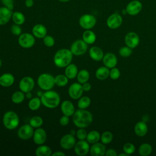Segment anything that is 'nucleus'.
Here are the masks:
<instances>
[{
	"instance_id": "obj_24",
	"label": "nucleus",
	"mask_w": 156,
	"mask_h": 156,
	"mask_svg": "<svg viewBox=\"0 0 156 156\" xmlns=\"http://www.w3.org/2000/svg\"><path fill=\"white\" fill-rule=\"evenodd\" d=\"M89 55L94 61H100L104 57L102 50L98 46H93L89 50Z\"/></svg>"
},
{
	"instance_id": "obj_22",
	"label": "nucleus",
	"mask_w": 156,
	"mask_h": 156,
	"mask_svg": "<svg viewBox=\"0 0 156 156\" xmlns=\"http://www.w3.org/2000/svg\"><path fill=\"white\" fill-rule=\"evenodd\" d=\"M15 82V77L10 73H5L0 76V85L3 87H9Z\"/></svg>"
},
{
	"instance_id": "obj_4",
	"label": "nucleus",
	"mask_w": 156,
	"mask_h": 156,
	"mask_svg": "<svg viewBox=\"0 0 156 156\" xmlns=\"http://www.w3.org/2000/svg\"><path fill=\"white\" fill-rule=\"evenodd\" d=\"M2 123L8 130L15 129L20 123L19 116L16 113L12 110L7 111L3 115Z\"/></svg>"
},
{
	"instance_id": "obj_31",
	"label": "nucleus",
	"mask_w": 156,
	"mask_h": 156,
	"mask_svg": "<svg viewBox=\"0 0 156 156\" xmlns=\"http://www.w3.org/2000/svg\"><path fill=\"white\" fill-rule=\"evenodd\" d=\"M101 140V135L97 130H91L87 133L86 140L90 144L98 143Z\"/></svg>"
},
{
	"instance_id": "obj_53",
	"label": "nucleus",
	"mask_w": 156,
	"mask_h": 156,
	"mask_svg": "<svg viewBox=\"0 0 156 156\" xmlns=\"http://www.w3.org/2000/svg\"><path fill=\"white\" fill-rule=\"evenodd\" d=\"M70 133L72 134V135H75L76 133V132L75 130H71L70 131Z\"/></svg>"
},
{
	"instance_id": "obj_41",
	"label": "nucleus",
	"mask_w": 156,
	"mask_h": 156,
	"mask_svg": "<svg viewBox=\"0 0 156 156\" xmlns=\"http://www.w3.org/2000/svg\"><path fill=\"white\" fill-rule=\"evenodd\" d=\"M132 52V48H130L128 46L122 47L120 48V49L119 51V55L124 57H127L130 56L131 55Z\"/></svg>"
},
{
	"instance_id": "obj_36",
	"label": "nucleus",
	"mask_w": 156,
	"mask_h": 156,
	"mask_svg": "<svg viewBox=\"0 0 156 156\" xmlns=\"http://www.w3.org/2000/svg\"><path fill=\"white\" fill-rule=\"evenodd\" d=\"M91 104V99L88 96H81L77 102V107L80 109H87Z\"/></svg>"
},
{
	"instance_id": "obj_55",
	"label": "nucleus",
	"mask_w": 156,
	"mask_h": 156,
	"mask_svg": "<svg viewBox=\"0 0 156 156\" xmlns=\"http://www.w3.org/2000/svg\"><path fill=\"white\" fill-rule=\"evenodd\" d=\"M42 94H43V93H42V92H41V91H38V97L40 98Z\"/></svg>"
},
{
	"instance_id": "obj_8",
	"label": "nucleus",
	"mask_w": 156,
	"mask_h": 156,
	"mask_svg": "<svg viewBox=\"0 0 156 156\" xmlns=\"http://www.w3.org/2000/svg\"><path fill=\"white\" fill-rule=\"evenodd\" d=\"M88 44L83 40H77L71 45L70 50L73 55L80 56L83 55L87 51Z\"/></svg>"
},
{
	"instance_id": "obj_42",
	"label": "nucleus",
	"mask_w": 156,
	"mask_h": 156,
	"mask_svg": "<svg viewBox=\"0 0 156 156\" xmlns=\"http://www.w3.org/2000/svg\"><path fill=\"white\" fill-rule=\"evenodd\" d=\"M123 151L127 154L130 155V154H133L135 152V147L133 144H132L130 143H127L124 145Z\"/></svg>"
},
{
	"instance_id": "obj_48",
	"label": "nucleus",
	"mask_w": 156,
	"mask_h": 156,
	"mask_svg": "<svg viewBox=\"0 0 156 156\" xmlns=\"http://www.w3.org/2000/svg\"><path fill=\"white\" fill-rule=\"evenodd\" d=\"M82 89H83V91H88L91 88V84L90 83H88V82L82 83Z\"/></svg>"
},
{
	"instance_id": "obj_57",
	"label": "nucleus",
	"mask_w": 156,
	"mask_h": 156,
	"mask_svg": "<svg viewBox=\"0 0 156 156\" xmlns=\"http://www.w3.org/2000/svg\"><path fill=\"white\" fill-rule=\"evenodd\" d=\"M1 66H2V61H1V58H0V68H1Z\"/></svg>"
},
{
	"instance_id": "obj_23",
	"label": "nucleus",
	"mask_w": 156,
	"mask_h": 156,
	"mask_svg": "<svg viewBox=\"0 0 156 156\" xmlns=\"http://www.w3.org/2000/svg\"><path fill=\"white\" fill-rule=\"evenodd\" d=\"M102 61L104 66L108 68H114L117 64V58L116 55L110 52L104 55Z\"/></svg>"
},
{
	"instance_id": "obj_21",
	"label": "nucleus",
	"mask_w": 156,
	"mask_h": 156,
	"mask_svg": "<svg viewBox=\"0 0 156 156\" xmlns=\"http://www.w3.org/2000/svg\"><path fill=\"white\" fill-rule=\"evenodd\" d=\"M32 33L35 38H43L47 35V29L43 24H37L33 26Z\"/></svg>"
},
{
	"instance_id": "obj_10",
	"label": "nucleus",
	"mask_w": 156,
	"mask_h": 156,
	"mask_svg": "<svg viewBox=\"0 0 156 156\" xmlns=\"http://www.w3.org/2000/svg\"><path fill=\"white\" fill-rule=\"evenodd\" d=\"M35 86V81L30 76H25L23 77L19 82V88L21 91L26 93L31 91Z\"/></svg>"
},
{
	"instance_id": "obj_40",
	"label": "nucleus",
	"mask_w": 156,
	"mask_h": 156,
	"mask_svg": "<svg viewBox=\"0 0 156 156\" xmlns=\"http://www.w3.org/2000/svg\"><path fill=\"white\" fill-rule=\"evenodd\" d=\"M43 43L47 47H52L55 44V40L53 37L51 35H46L43 38Z\"/></svg>"
},
{
	"instance_id": "obj_56",
	"label": "nucleus",
	"mask_w": 156,
	"mask_h": 156,
	"mask_svg": "<svg viewBox=\"0 0 156 156\" xmlns=\"http://www.w3.org/2000/svg\"><path fill=\"white\" fill-rule=\"evenodd\" d=\"M128 155V154H127L126 153H122V154H120L119 155V156H127Z\"/></svg>"
},
{
	"instance_id": "obj_17",
	"label": "nucleus",
	"mask_w": 156,
	"mask_h": 156,
	"mask_svg": "<svg viewBox=\"0 0 156 156\" xmlns=\"http://www.w3.org/2000/svg\"><path fill=\"white\" fill-rule=\"evenodd\" d=\"M124 40L127 46L133 49L138 45L140 38L135 32H130L126 35Z\"/></svg>"
},
{
	"instance_id": "obj_9",
	"label": "nucleus",
	"mask_w": 156,
	"mask_h": 156,
	"mask_svg": "<svg viewBox=\"0 0 156 156\" xmlns=\"http://www.w3.org/2000/svg\"><path fill=\"white\" fill-rule=\"evenodd\" d=\"M76 143L74 135L69 133L65 134L62 136L60 140V147L65 150H69L74 148Z\"/></svg>"
},
{
	"instance_id": "obj_14",
	"label": "nucleus",
	"mask_w": 156,
	"mask_h": 156,
	"mask_svg": "<svg viewBox=\"0 0 156 156\" xmlns=\"http://www.w3.org/2000/svg\"><path fill=\"white\" fill-rule=\"evenodd\" d=\"M142 3L138 0H133L129 2L126 8V12L132 16L138 15L142 10Z\"/></svg>"
},
{
	"instance_id": "obj_13",
	"label": "nucleus",
	"mask_w": 156,
	"mask_h": 156,
	"mask_svg": "<svg viewBox=\"0 0 156 156\" xmlns=\"http://www.w3.org/2000/svg\"><path fill=\"white\" fill-rule=\"evenodd\" d=\"M68 92L69 97L71 99L74 100L79 99L82 96L83 92L82 84L78 82L73 83L69 87Z\"/></svg>"
},
{
	"instance_id": "obj_35",
	"label": "nucleus",
	"mask_w": 156,
	"mask_h": 156,
	"mask_svg": "<svg viewBox=\"0 0 156 156\" xmlns=\"http://www.w3.org/2000/svg\"><path fill=\"white\" fill-rule=\"evenodd\" d=\"M55 85L58 87H65L66 86L69 81V79L66 76L65 74H58L54 77Z\"/></svg>"
},
{
	"instance_id": "obj_54",
	"label": "nucleus",
	"mask_w": 156,
	"mask_h": 156,
	"mask_svg": "<svg viewBox=\"0 0 156 156\" xmlns=\"http://www.w3.org/2000/svg\"><path fill=\"white\" fill-rule=\"evenodd\" d=\"M58 1L61 2H67L69 1L70 0H58Z\"/></svg>"
},
{
	"instance_id": "obj_16",
	"label": "nucleus",
	"mask_w": 156,
	"mask_h": 156,
	"mask_svg": "<svg viewBox=\"0 0 156 156\" xmlns=\"http://www.w3.org/2000/svg\"><path fill=\"white\" fill-rule=\"evenodd\" d=\"M33 141L37 145L43 144L47 139V133L46 130L41 127L36 129L32 136Z\"/></svg>"
},
{
	"instance_id": "obj_3",
	"label": "nucleus",
	"mask_w": 156,
	"mask_h": 156,
	"mask_svg": "<svg viewBox=\"0 0 156 156\" xmlns=\"http://www.w3.org/2000/svg\"><path fill=\"white\" fill-rule=\"evenodd\" d=\"M41 104L48 108L53 109L58 106L60 102V98L58 93L54 90H47L43 93L40 97Z\"/></svg>"
},
{
	"instance_id": "obj_49",
	"label": "nucleus",
	"mask_w": 156,
	"mask_h": 156,
	"mask_svg": "<svg viewBox=\"0 0 156 156\" xmlns=\"http://www.w3.org/2000/svg\"><path fill=\"white\" fill-rule=\"evenodd\" d=\"M105 155L106 156H116L117 155L116 151L113 149H109L106 151Z\"/></svg>"
},
{
	"instance_id": "obj_18",
	"label": "nucleus",
	"mask_w": 156,
	"mask_h": 156,
	"mask_svg": "<svg viewBox=\"0 0 156 156\" xmlns=\"http://www.w3.org/2000/svg\"><path fill=\"white\" fill-rule=\"evenodd\" d=\"M60 110L63 115L69 117L72 116L76 111L73 103L69 100H65L62 102Z\"/></svg>"
},
{
	"instance_id": "obj_46",
	"label": "nucleus",
	"mask_w": 156,
	"mask_h": 156,
	"mask_svg": "<svg viewBox=\"0 0 156 156\" xmlns=\"http://www.w3.org/2000/svg\"><path fill=\"white\" fill-rule=\"evenodd\" d=\"M3 6L7 7L8 9L12 10L14 8V1L13 0H0Z\"/></svg>"
},
{
	"instance_id": "obj_51",
	"label": "nucleus",
	"mask_w": 156,
	"mask_h": 156,
	"mask_svg": "<svg viewBox=\"0 0 156 156\" xmlns=\"http://www.w3.org/2000/svg\"><path fill=\"white\" fill-rule=\"evenodd\" d=\"M52 156H65V154L62 151H56L54 153H52L51 154Z\"/></svg>"
},
{
	"instance_id": "obj_7",
	"label": "nucleus",
	"mask_w": 156,
	"mask_h": 156,
	"mask_svg": "<svg viewBox=\"0 0 156 156\" xmlns=\"http://www.w3.org/2000/svg\"><path fill=\"white\" fill-rule=\"evenodd\" d=\"M18 44L19 45L25 49L32 48L35 43V39L33 34L28 32L22 33L18 37Z\"/></svg>"
},
{
	"instance_id": "obj_11",
	"label": "nucleus",
	"mask_w": 156,
	"mask_h": 156,
	"mask_svg": "<svg viewBox=\"0 0 156 156\" xmlns=\"http://www.w3.org/2000/svg\"><path fill=\"white\" fill-rule=\"evenodd\" d=\"M90 143L85 140H79L76 141L74 146V152L79 156H83L87 155L90 152Z\"/></svg>"
},
{
	"instance_id": "obj_33",
	"label": "nucleus",
	"mask_w": 156,
	"mask_h": 156,
	"mask_svg": "<svg viewBox=\"0 0 156 156\" xmlns=\"http://www.w3.org/2000/svg\"><path fill=\"white\" fill-rule=\"evenodd\" d=\"M41 105V101L40 98L38 96L32 98L28 102V107L30 110L32 111H35L39 109Z\"/></svg>"
},
{
	"instance_id": "obj_44",
	"label": "nucleus",
	"mask_w": 156,
	"mask_h": 156,
	"mask_svg": "<svg viewBox=\"0 0 156 156\" xmlns=\"http://www.w3.org/2000/svg\"><path fill=\"white\" fill-rule=\"evenodd\" d=\"M10 31L14 35L20 36L22 34V29L20 25L14 24L10 27Z\"/></svg>"
},
{
	"instance_id": "obj_37",
	"label": "nucleus",
	"mask_w": 156,
	"mask_h": 156,
	"mask_svg": "<svg viewBox=\"0 0 156 156\" xmlns=\"http://www.w3.org/2000/svg\"><path fill=\"white\" fill-rule=\"evenodd\" d=\"M43 124V119L40 116H34L32 117L29 121V124L33 128H35V129L41 127Z\"/></svg>"
},
{
	"instance_id": "obj_5",
	"label": "nucleus",
	"mask_w": 156,
	"mask_h": 156,
	"mask_svg": "<svg viewBox=\"0 0 156 156\" xmlns=\"http://www.w3.org/2000/svg\"><path fill=\"white\" fill-rule=\"evenodd\" d=\"M37 84L43 90L47 91L52 90L55 85L54 77L49 73H42L38 77Z\"/></svg>"
},
{
	"instance_id": "obj_29",
	"label": "nucleus",
	"mask_w": 156,
	"mask_h": 156,
	"mask_svg": "<svg viewBox=\"0 0 156 156\" xmlns=\"http://www.w3.org/2000/svg\"><path fill=\"white\" fill-rule=\"evenodd\" d=\"M110 74V71L108 68L106 66H101L97 69L95 73L96 77L99 80H105L108 76Z\"/></svg>"
},
{
	"instance_id": "obj_28",
	"label": "nucleus",
	"mask_w": 156,
	"mask_h": 156,
	"mask_svg": "<svg viewBox=\"0 0 156 156\" xmlns=\"http://www.w3.org/2000/svg\"><path fill=\"white\" fill-rule=\"evenodd\" d=\"M82 40L88 44H93L96 40V36L94 32L90 29L85 30L82 34Z\"/></svg>"
},
{
	"instance_id": "obj_50",
	"label": "nucleus",
	"mask_w": 156,
	"mask_h": 156,
	"mask_svg": "<svg viewBox=\"0 0 156 156\" xmlns=\"http://www.w3.org/2000/svg\"><path fill=\"white\" fill-rule=\"evenodd\" d=\"M34 0H25L24 1V5L26 7L30 8L34 5Z\"/></svg>"
},
{
	"instance_id": "obj_19",
	"label": "nucleus",
	"mask_w": 156,
	"mask_h": 156,
	"mask_svg": "<svg viewBox=\"0 0 156 156\" xmlns=\"http://www.w3.org/2000/svg\"><path fill=\"white\" fill-rule=\"evenodd\" d=\"M13 11L4 6L0 7V26L8 23L12 19Z\"/></svg>"
},
{
	"instance_id": "obj_52",
	"label": "nucleus",
	"mask_w": 156,
	"mask_h": 156,
	"mask_svg": "<svg viewBox=\"0 0 156 156\" xmlns=\"http://www.w3.org/2000/svg\"><path fill=\"white\" fill-rule=\"evenodd\" d=\"M25 96H26V98H27V99H30L32 98V94L30 93V91L25 93Z\"/></svg>"
},
{
	"instance_id": "obj_39",
	"label": "nucleus",
	"mask_w": 156,
	"mask_h": 156,
	"mask_svg": "<svg viewBox=\"0 0 156 156\" xmlns=\"http://www.w3.org/2000/svg\"><path fill=\"white\" fill-rule=\"evenodd\" d=\"M112 140H113V135L109 131H105L103 132L101 135V142L104 144H107L111 143Z\"/></svg>"
},
{
	"instance_id": "obj_32",
	"label": "nucleus",
	"mask_w": 156,
	"mask_h": 156,
	"mask_svg": "<svg viewBox=\"0 0 156 156\" xmlns=\"http://www.w3.org/2000/svg\"><path fill=\"white\" fill-rule=\"evenodd\" d=\"M25 98H26L25 93L20 90L19 91H15L12 94L11 97V100L14 104H20L24 101Z\"/></svg>"
},
{
	"instance_id": "obj_27",
	"label": "nucleus",
	"mask_w": 156,
	"mask_h": 156,
	"mask_svg": "<svg viewBox=\"0 0 156 156\" xmlns=\"http://www.w3.org/2000/svg\"><path fill=\"white\" fill-rule=\"evenodd\" d=\"M52 153L51 148L44 144L38 145V146L36 148L35 154L37 156H50Z\"/></svg>"
},
{
	"instance_id": "obj_2",
	"label": "nucleus",
	"mask_w": 156,
	"mask_h": 156,
	"mask_svg": "<svg viewBox=\"0 0 156 156\" xmlns=\"http://www.w3.org/2000/svg\"><path fill=\"white\" fill-rule=\"evenodd\" d=\"M73 57V54L70 49H60L54 55V63L58 68H65L71 63Z\"/></svg>"
},
{
	"instance_id": "obj_6",
	"label": "nucleus",
	"mask_w": 156,
	"mask_h": 156,
	"mask_svg": "<svg viewBox=\"0 0 156 156\" xmlns=\"http://www.w3.org/2000/svg\"><path fill=\"white\" fill-rule=\"evenodd\" d=\"M79 24L82 28L85 30L91 29L96 25V18L91 14H83L79 18Z\"/></svg>"
},
{
	"instance_id": "obj_30",
	"label": "nucleus",
	"mask_w": 156,
	"mask_h": 156,
	"mask_svg": "<svg viewBox=\"0 0 156 156\" xmlns=\"http://www.w3.org/2000/svg\"><path fill=\"white\" fill-rule=\"evenodd\" d=\"M12 20L14 24L21 26L24 23L26 18L22 12L19 11H15L13 12L12 13Z\"/></svg>"
},
{
	"instance_id": "obj_15",
	"label": "nucleus",
	"mask_w": 156,
	"mask_h": 156,
	"mask_svg": "<svg viewBox=\"0 0 156 156\" xmlns=\"http://www.w3.org/2000/svg\"><path fill=\"white\" fill-rule=\"evenodd\" d=\"M122 23V18L121 15L114 13L110 15L107 20V26L112 29H115L121 26Z\"/></svg>"
},
{
	"instance_id": "obj_25",
	"label": "nucleus",
	"mask_w": 156,
	"mask_h": 156,
	"mask_svg": "<svg viewBox=\"0 0 156 156\" xmlns=\"http://www.w3.org/2000/svg\"><path fill=\"white\" fill-rule=\"evenodd\" d=\"M78 72V68L74 63H71L65 67V74L69 79H74L76 78Z\"/></svg>"
},
{
	"instance_id": "obj_38",
	"label": "nucleus",
	"mask_w": 156,
	"mask_h": 156,
	"mask_svg": "<svg viewBox=\"0 0 156 156\" xmlns=\"http://www.w3.org/2000/svg\"><path fill=\"white\" fill-rule=\"evenodd\" d=\"M152 146L148 143H143L142 144L138 149V152L140 155L142 156H147L151 154L152 152Z\"/></svg>"
},
{
	"instance_id": "obj_12",
	"label": "nucleus",
	"mask_w": 156,
	"mask_h": 156,
	"mask_svg": "<svg viewBox=\"0 0 156 156\" xmlns=\"http://www.w3.org/2000/svg\"><path fill=\"white\" fill-rule=\"evenodd\" d=\"M34 132V128L29 124H26L19 128L17 135L20 139L27 140L32 138Z\"/></svg>"
},
{
	"instance_id": "obj_1",
	"label": "nucleus",
	"mask_w": 156,
	"mask_h": 156,
	"mask_svg": "<svg viewBox=\"0 0 156 156\" xmlns=\"http://www.w3.org/2000/svg\"><path fill=\"white\" fill-rule=\"evenodd\" d=\"M74 124L78 128H86L88 127L93 121V115L91 112L86 109L76 110L72 116Z\"/></svg>"
},
{
	"instance_id": "obj_34",
	"label": "nucleus",
	"mask_w": 156,
	"mask_h": 156,
	"mask_svg": "<svg viewBox=\"0 0 156 156\" xmlns=\"http://www.w3.org/2000/svg\"><path fill=\"white\" fill-rule=\"evenodd\" d=\"M77 82L81 84L88 82L90 79V73L87 69H81L77 75Z\"/></svg>"
},
{
	"instance_id": "obj_20",
	"label": "nucleus",
	"mask_w": 156,
	"mask_h": 156,
	"mask_svg": "<svg viewBox=\"0 0 156 156\" xmlns=\"http://www.w3.org/2000/svg\"><path fill=\"white\" fill-rule=\"evenodd\" d=\"M106 152L105 146L104 144L99 142L94 143L90 147V152L92 156H103Z\"/></svg>"
},
{
	"instance_id": "obj_26",
	"label": "nucleus",
	"mask_w": 156,
	"mask_h": 156,
	"mask_svg": "<svg viewBox=\"0 0 156 156\" xmlns=\"http://www.w3.org/2000/svg\"><path fill=\"white\" fill-rule=\"evenodd\" d=\"M134 132L138 136H143L147 132V126L144 121L138 122L134 127Z\"/></svg>"
},
{
	"instance_id": "obj_47",
	"label": "nucleus",
	"mask_w": 156,
	"mask_h": 156,
	"mask_svg": "<svg viewBox=\"0 0 156 156\" xmlns=\"http://www.w3.org/2000/svg\"><path fill=\"white\" fill-rule=\"evenodd\" d=\"M69 122V116H68L66 115H63L59 119V123L62 126H67Z\"/></svg>"
},
{
	"instance_id": "obj_45",
	"label": "nucleus",
	"mask_w": 156,
	"mask_h": 156,
	"mask_svg": "<svg viewBox=\"0 0 156 156\" xmlns=\"http://www.w3.org/2000/svg\"><path fill=\"white\" fill-rule=\"evenodd\" d=\"M109 76L110 77V78L112 79H113V80H116V79H118L119 76H120V71L119 70L114 67V68H112V69L110 71V74H109Z\"/></svg>"
},
{
	"instance_id": "obj_43",
	"label": "nucleus",
	"mask_w": 156,
	"mask_h": 156,
	"mask_svg": "<svg viewBox=\"0 0 156 156\" xmlns=\"http://www.w3.org/2000/svg\"><path fill=\"white\" fill-rule=\"evenodd\" d=\"M87 132L85 128H79V129L76 131V136L79 140H86L87 136Z\"/></svg>"
}]
</instances>
